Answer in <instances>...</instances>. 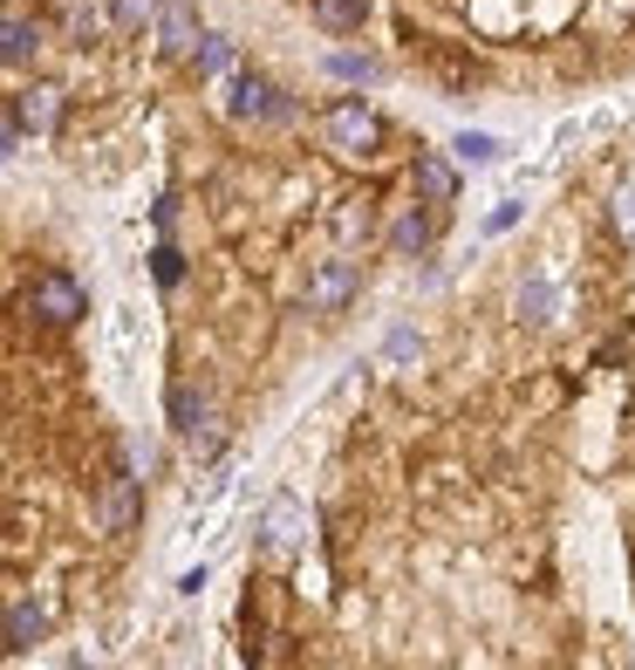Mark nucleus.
<instances>
[{
  "label": "nucleus",
  "instance_id": "f257e3e1",
  "mask_svg": "<svg viewBox=\"0 0 635 670\" xmlns=\"http://www.w3.org/2000/svg\"><path fill=\"white\" fill-rule=\"evenodd\" d=\"M28 315H42L49 329H69V322H83V315H90V301H83V288H75V274L49 267V274H34V281H28Z\"/></svg>",
  "mask_w": 635,
  "mask_h": 670
},
{
  "label": "nucleus",
  "instance_id": "f03ea898",
  "mask_svg": "<svg viewBox=\"0 0 635 670\" xmlns=\"http://www.w3.org/2000/svg\"><path fill=\"white\" fill-rule=\"evenodd\" d=\"M322 131H329V144H335L342 157H369L376 137H383V124H376L369 103H335V110L322 116Z\"/></svg>",
  "mask_w": 635,
  "mask_h": 670
},
{
  "label": "nucleus",
  "instance_id": "7ed1b4c3",
  "mask_svg": "<svg viewBox=\"0 0 635 670\" xmlns=\"http://www.w3.org/2000/svg\"><path fill=\"white\" fill-rule=\"evenodd\" d=\"M226 110L240 116V124H273V116H288V96L260 83V75H232L226 83Z\"/></svg>",
  "mask_w": 635,
  "mask_h": 670
},
{
  "label": "nucleus",
  "instance_id": "20e7f679",
  "mask_svg": "<svg viewBox=\"0 0 635 670\" xmlns=\"http://www.w3.org/2000/svg\"><path fill=\"white\" fill-rule=\"evenodd\" d=\"M301 534H308V514H301V499H267V514H260V540L273 547V555H294L301 547Z\"/></svg>",
  "mask_w": 635,
  "mask_h": 670
},
{
  "label": "nucleus",
  "instance_id": "39448f33",
  "mask_svg": "<svg viewBox=\"0 0 635 670\" xmlns=\"http://www.w3.org/2000/svg\"><path fill=\"white\" fill-rule=\"evenodd\" d=\"M206 34H198V8L191 0H165V14H157V49L165 55H191Z\"/></svg>",
  "mask_w": 635,
  "mask_h": 670
},
{
  "label": "nucleus",
  "instance_id": "423d86ee",
  "mask_svg": "<svg viewBox=\"0 0 635 670\" xmlns=\"http://www.w3.org/2000/svg\"><path fill=\"white\" fill-rule=\"evenodd\" d=\"M355 288H363V274H355V260H329L322 274H314V288H308V308L314 315H335Z\"/></svg>",
  "mask_w": 635,
  "mask_h": 670
},
{
  "label": "nucleus",
  "instance_id": "0eeeda50",
  "mask_svg": "<svg viewBox=\"0 0 635 670\" xmlns=\"http://www.w3.org/2000/svg\"><path fill=\"white\" fill-rule=\"evenodd\" d=\"M14 116L34 131V137H49L55 124H62V90H49V83H34V90H21L14 96Z\"/></svg>",
  "mask_w": 635,
  "mask_h": 670
},
{
  "label": "nucleus",
  "instance_id": "6e6552de",
  "mask_svg": "<svg viewBox=\"0 0 635 670\" xmlns=\"http://www.w3.org/2000/svg\"><path fill=\"white\" fill-rule=\"evenodd\" d=\"M417 192H424L430 206H451V199H458V172H451V157L424 151V157H417Z\"/></svg>",
  "mask_w": 635,
  "mask_h": 670
},
{
  "label": "nucleus",
  "instance_id": "1a4fd4ad",
  "mask_svg": "<svg viewBox=\"0 0 635 670\" xmlns=\"http://www.w3.org/2000/svg\"><path fill=\"white\" fill-rule=\"evenodd\" d=\"M424 247H430V213H417V206L396 213V219H389V254L410 260V254H424Z\"/></svg>",
  "mask_w": 635,
  "mask_h": 670
},
{
  "label": "nucleus",
  "instance_id": "9d476101",
  "mask_svg": "<svg viewBox=\"0 0 635 670\" xmlns=\"http://www.w3.org/2000/svg\"><path fill=\"white\" fill-rule=\"evenodd\" d=\"M42 637H49V616L34 609V602H14V609H8V643H14V650H34Z\"/></svg>",
  "mask_w": 635,
  "mask_h": 670
},
{
  "label": "nucleus",
  "instance_id": "9b49d317",
  "mask_svg": "<svg viewBox=\"0 0 635 670\" xmlns=\"http://www.w3.org/2000/svg\"><path fill=\"white\" fill-rule=\"evenodd\" d=\"M451 151H458V165H499V151H506V144H499L492 131H458Z\"/></svg>",
  "mask_w": 635,
  "mask_h": 670
},
{
  "label": "nucleus",
  "instance_id": "f8f14e48",
  "mask_svg": "<svg viewBox=\"0 0 635 670\" xmlns=\"http://www.w3.org/2000/svg\"><path fill=\"white\" fill-rule=\"evenodd\" d=\"M191 62H198V75H212V83H226V75H232V42H226V34H206V42L191 49Z\"/></svg>",
  "mask_w": 635,
  "mask_h": 670
},
{
  "label": "nucleus",
  "instance_id": "ddd939ff",
  "mask_svg": "<svg viewBox=\"0 0 635 670\" xmlns=\"http://www.w3.org/2000/svg\"><path fill=\"white\" fill-rule=\"evenodd\" d=\"M34 49H42V28H34L28 14H8V49H0V55H8V69H21Z\"/></svg>",
  "mask_w": 635,
  "mask_h": 670
},
{
  "label": "nucleus",
  "instance_id": "4468645a",
  "mask_svg": "<svg viewBox=\"0 0 635 670\" xmlns=\"http://www.w3.org/2000/svg\"><path fill=\"white\" fill-rule=\"evenodd\" d=\"M206 418H212V411H206V398H198L191 383H171V424L185 431V439H191V431L206 424Z\"/></svg>",
  "mask_w": 635,
  "mask_h": 670
},
{
  "label": "nucleus",
  "instance_id": "2eb2a0df",
  "mask_svg": "<svg viewBox=\"0 0 635 670\" xmlns=\"http://www.w3.org/2000/svg\"><path fill=\"white\" fill-rule=\"evenodd\" d=\"M314 14H322V28L348 34V28H363V14H369V0H314Z\"/></svg>",
  "mask_w": 635,
  "mask_h": 670
},
{
  "label": "nucleus",
  "instance_id": "dca6fc26",
  "mask_svg": "<svg viewBox=\"0 0 635 670\" xmlns=\"http://www.w3.org/2000/svg\"><path fill=\"white\" fill-rule=\"evenodd\" d=\"M131 506H137V480H131V472H116V486H110V499H103V520H110V527H124V520H131Z\"/></svg>",
  "mask_w": 635,
  "mask_h": 670
},
{
  "label": "nucleus",
  "instance_id": "f3484780",
  "mask_svg": "<svg viewBox=\"0 0 635 670\" xmlns=\"http://www.w3.org/2000/svg\"><path fill=\"white\" fill-rule=\"evenodd\" d=\"M553 308H561V295H553L546 281H527L520 288V315H527V322H553Z\"/></svg>",
  "mask_w": 635,
  "mask_h": 670
},
{
  "label": "nucleus",
  "instance_id": "a211bd4d",
  "mask_svg": "<svg viewBox=\"0 0 635 670\" xmlns=\"http://www.w3.org/2000/svg\"><path fill=\"white\" fill-rule=\"evenodd\" d=\"M165 14V0H110V21L116 28H144V21H157Z\"/></svg>",
  "mask_w": 635,
  "mask_h": 670
},
{
  "label": "nucleus",
  "instance_id": "6ab92c4d",
  "mask_svg": "<svg viewBox=\"0 0 635 670\" xmlns=\"http://www.w3.org/2000/svg\"><path fill=\"white\" fill-rule=\"evenodd\" d=\"M329 69L342 75V83H376V62H369V55H335Z\"/></svg>",
  "mask_w": 635,
  "mask_h": 670
},
{
  "label": "nucleus",
  "instance_id": "aec40b11",
  "mask_svg": "<svg viewBox=\"0 0 635 670\" xmlns=\"http://www.w3.org/2000/svg\"><path fill=\"white\" fill-rule=\"evenodd\" d=\"M150 267H157V281H165V288H178V274H185V260H178L171 247H157V254H150Z\"/></svg>",
  "mask_w": 635,
  "mask_h": 670
},
{
  "label": "nucleus",
  "instance_id": "412c9836",
  "mask_svg": "<svg viewBox=\"0 0 635 670\" xmlns=\"http://www.w3.org/2000/svg\"><path fill=\"white\" fill-rule=\"evenodd\" d=\"M512 219H520V199H499V206L486 213V233H506Z\"/></svg>",
  "mask_w": 635,
  "mask_h": 670
},
{
  "label": "nucleus",
  "instance_id": "4be33fe9",
  "mask_svg": "<svg viewBox=\"0 0 635 670\" xmlns=\"http://www.w3.org/2000/svg\"><path fill=\"white\" fill-rule=\"evenodd\" d=\"M410 357H417V336L396 329V336H389V363H410Z\"/></svg>",
  "mask_w": 635,
  "mask_h": 670
}]
</instances>
